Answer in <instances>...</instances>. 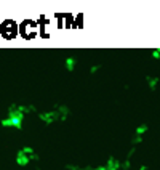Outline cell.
Here are the masks:
<instances>
[{
  "mask_svg": "<svg viewBox=\"0 0 160 170\" xmlns=\"http://www.w3.org/2000/svg\"><path fill=\"white\" fill-rule=\"evenodd\" d=\"M138 170H146V167H144V165H143V167H141V169H138Z\"/></svg>",
  "mask_w": 160,
  "mask_h": 170,
  "instance_id": "12",
  "label": "cell"
},
{
  "mask_svg": "<svg viewBox=\"0 0 160 170\" xmlns=\"http://www.w3.org/2000/svg\"><path fill=\"white\" fill-rule=\"evenodd\" d=\"M67 116H69V108H67L66 104H59L56 109L53 111H42L38 112V119L42 122H45L46 125L53 124L56 120H66Z\"/></svg>",
  "mask_w": 160,
  "mask_h": 170,
  "instance_id": "2",
  "label": "cell"
},
{
  "mask_svg": "<svg viewBox=\"0 0 160 170\" xmlns=\"http://www.w3.org/2000/svg\"><path fill=\"white\" fill-rule=\"evenodd\" d=\"M21 151L29 157V160H38V156L35 154L34 148H31V146H24V148H21Z\"/></svg>",
  "mask_w": 160,
  "mask_h": 170,
  "instance_id": "6",
  "label": "cell"
},
{
  "mask_svg": "<svg viewBox=\"0 0 160 170\" xmlns=\"http://www.w3.org/2000/svg\"><path fill=\"white\" fill-rule=\"evenodd\" d=\"M14 160H16V164H18L19 167H26L29 162H31V160H29V157L26 156V154L23 153L21 149H19V151L16 153V157H14Z\"/></svg>",
  "mask_w": 160,
  "mask_h": 170,
  "instance_id": "3",
  "label": "cell"
},
{
  "mask_svg": "<svg viewBox=\"0 0 160 170\" xmlns=\"http://www.w3.org/2000/svg\"><path fill=\"white\" fill-rule=\"evenodd\" d=\"M27 112H35V106H32V104L24 106V104H16V103L10 104L8 116L0 120V125L2 127H14V129L21 130L23 120H24V114H27Z\"/></svg>",
  "mask_w": 160,
  "mask_h": 170,
  "instance_id": "1",
  "label": "cell"
},
{
  "mask_svg": "<svg viewBox=\"0 0 160 170\" xmlns=\"http://www.w3.org/2000/svg\"><path fill=\"white\" fill-rule=\"evenodd\" d=\"M120 162H122V160H118V159H115V157L111 156L104 165H106L107 170H120Z\"/></svg>",
  "mask_w": 160,
  "mask_h": 170,
  "instance_id": "4",
  "label": "cell"
},
{
  "mask_svg": "<svg viewBox=\"0 0 160 170\" xmlns=\"http://www.w3.org/2000/svg\"><path fill=\"white\" fill-rule=\"evenodd\" d=\"M150 56H152L154 59H160V48H154L152 53H150Z\"/></svg>",
  "mask_w": 160,
  "mask_h": 170,
  "instance_id": "10",
  "label": "cell"
},
{
  "mask_svg": "<svg viewBox=\"0 0 160 170\" xmlns=\"http://www.w3.org/2000/svg\"><path fill=\"white\" fill-rule=\"evenodd\" d=\"M99 67H101L99 64H94V66H91V67H90V72H91V74H94L98 69H99Z\"/></svg>",
  "mask_w": 160,
  "mask_h": 170,
  "instance_id": "11",
  "label": "cell"
},
{
  "mask_svg": "<svg viewBox=\"0 0 160 170\" xmlns=\"http://www.w3.org/2000/svg\"><path fill=\"white\" fill-rule=\"evenodd\" d=\"M77 66V59L74 58V56H67L66 59H64V69L69 71V72H72L74 69H75Z\"/></svg>",
  "mask_w": 160,
  "mask_h": 170,
  "instance_id": "5",
  "label": "cell"
},
{
  "mask_svg": "<svg viewBox=\"0 0 160 170\" xmlns=\"http://www.w3.org/2000/svg\"><path fill=\"white\" fill-rule=\"evenodd\" d=\"M147 129H149V127H147V124H141V125H138V127H136L135 133H136L138 136H143L144 133L147 132Z\"/></svg>",
  "mask_w": 160,
  "mask_h": 170,
  "instance_id": "8",
  "label": "cell"
},
{
  "mask_svg": "<svg viewBox=\"0 0 160 170\" xmlns=\"http://www.w3.org/2000/svg\"><path fill=\"white\" fill-rule=\"evenodd\" d=\"M147 85H149V88L152 92H155V88H157V85H159V82H160V79L159 77H152V76H147Z\"/></svg>",
  "mask_w": 160,
  "mask_h": 170,
  "instance_id": "7",
  "label": "cell"
},
{
  "mask_svg": "<svg viewBox=\"0 0 160 170\" xmlns=\"http://www.w3.org/2000/svg\"><path fill=\"white\" fill-rule=\"evenodd\" d=\"M139 143H143V136H138V135H135V136H133V140H131V145H133V148H136V146H138Z\"/></svg>",
  "mask_w": 160,
  "mask_h": 170,
  "instance_id": "9",
  "label": "cell"
}]
</instances>
